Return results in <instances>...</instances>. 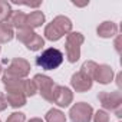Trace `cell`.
I'll return each instance as SVG.
<instances>
[{
	"instance_id": "1",
	"label": "cell",
	"mask_w": 122,
	"mask_h": 122,
	"mask_svg": "<svg viewBox=\"0 0 122 122\" xmlns=\"http://www.w3.org/2000/svg\"><path fill=\"white\" fill-rule=\"evenodd\" d=\"M62 62H63V53L55 47L46 49L36 59V65L40 66L42 69H46V71H52V69L59 68L62 65Z\"/></svg>"
}]
</instances>
